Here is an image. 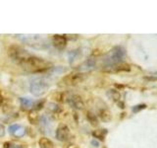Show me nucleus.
Listing matches in <instances>:
<instances>
[{"label":"nucleus","mask_w":157,"mask_h":148,"mask_svg":"<svg viewBox=\"0 0 157 148\" xmlns=\"http://www.w3.org/2000/svg\"><path fill=\"white\" fill-rule=\"evenodd\" d=\"M20 66L29 73H42L51 69L53 64L41 57L31 54Z\"/></svg>","instance_id":"f257e3e1"},{"label":"nucleus","mask_w":157,"mask_h":148,"mask_svg":"<svg viewBox=\"0 0 157 148\" xmlns=\"http://www.w3.org/2000/svg\"><path fill=\"white\" fill-rule=\"evenodd\" d=\"M16 36L22 43L33 49L43 51L49 47L47 39L41 37L40 35H16Z\"/></svg>","instance_id":"f03ea898"},{"label":"nucleus","mask_w":157,"mask_h":148,"mask_svg":"<svg viewBox=\"0 0 157 148\" xmlns=\"http://www.w3.org/2000/svg\"><path fill=\"white\" fill-rule=\"evenodd\" d=\"M49 87H50V83L44 77H34L29 83V91L36 97L42 96L43 94H45Z\"/></svg>","instance_id":"7ed1b4c3"},{"label":"nucleus","mask_w":157,"mask_h":148,"mask_svg":"<svg viewBox=\"0 0 157 148\" xmlns=\"http://www.w3.org/2000/svg\"><path fill=\"white\" fill-rule=\"evenodd\" d=\"M7 54L19 66L31 56V53L28 52L26 49L23 48L21 46H18V44H12V46H10L7 48Z\"/></svg>","instance_id":"20e7f679"},{"label":"nucleus","mask_w":157,"mask_h":148,"mask_svg":"<svg viewBox=\"0 0 157 148\" xmlns=\"http://www.w3.org/2000/svg\"><path fill=\"white\" fill-rule=\"evenodd\" d=\"M126 54V51L124 47H113L110 52L107 54L106 57L104 58V64L106 69L111 67L112 65H114L116 63L122 62V59L124 58Z\"/></svg>","instance_id":"39448f33"},{"label":"nucleus","mask_w":157,"mask_h":148,"mask_svg":"<svg viewBox=\"0 0 157 148\" xmlns=\"http://www.w3.org/2000/svg\"><path fill=\"white\" fill-rule=\"evenodd\" d=\"M86 79V74L82 72H73L65 75L61 80V83L65 86H76L82 83Z\"/></svg>","instance_id":"423d86ee"},{"label":"nucleus","mask_w":157,"mask_h":148,"mask_svg":"<svg viewBox=\"0 0 157 148\" xmlns=\"http://www.w3.org/2000/svg\"><path fill=\"white\" fill-rule=\"evenodd\" d=\"M55 136L58 140L66 142V141H69L72 138V133H71L70 128L68 127V125H64V123H60V125H58L57 130H56Z\"/></svg>","instance_id":"0eeeda50"},{"label":"nucleus","mask_w":157,"mask_h":148,"mask_svg":"<svg viewBox=\"0 0 157 148\" xmlns=\"http://www.w3.org/2000/svg\"><path fill=\"white\" fill-rule=\"evenodd\" d=\"M67 102L72 108L76 109V110H82L85 107V103H83L81 96L76 95V94H72L67 98Z\"/></svg>","instance_id":"6e6552de"},{"label":"nucleus","mask_w":157,"mask_h":148,"mask_svg":"<svg viewBox=\"0 0 157 148\" xmlns=\"http://www.w3.org/2000/svg\"><path fill=\"white\" fill-rule=\"evenodd\" d=\"M51 42L53 46L58 49H63L67 46V38L65 35H53Z\"/></svg>","instance_id":"1a4fd4ad"},{"label":"nucleus","mask_w":157,"mask_h":148,"mask_svg":"<svg viewBox=\"0 0 157 148\" xmlns=\"http://www.w3.org/2000/svg\"><path fill=\"white\" fill-rule=\"evenodd\" d=\"M107 71L110 72H115V73H120V72H129L131 70V65L126 62H119L116 63L114 65H112L111 67L106 69Z\"/></svg>","instance_id":"9d476101"},{"label":"nucleus","mask_w":157,"mask_h":148,"mask_svg":"<svg viewBox=\"0 0 157 148\" xmlns=\"http://www.w3.org/2000/svg\"><path fill=\"white\" fill-rule=\"evenodd\" d=\"M98 116H99V118L104 122H108L111 121L112 118V115L110 111H108L107 109H101V110H99V112H98Z\"/></svg>","instance_id":"9b49d317"},{"label":"nucleus","mask_w":157,"mask_h":148,"mask_svg":"<svg viewBox=\"0 0 157 148\" xmlns=\"http://www.w3.org/2000/svg\"><path fill=\"white\" fill-rule=\"evenodd\" d=\"M38 145L41 148H52L54 143L47 137H41L38 140Z\"/></svg>","instance_id":"f8f14e48"},{"label":"nucleus","mask_w":157,"mask_h":148,"mask_svg":"<svg viewBox=\"0 0 157 148\" xmlns=\"http://www.w3.org/2000/svg\"><path fill=\"white\" fill-rule=\"evenodd\" d=\"M28 118H29V122L32 123V125H36V123L38 122V121H39L37 112L34 111V110H32L31 112L29 113Z\"/></svg>","instance_id":"ddd939ff"},{"label":"nucleus","mask_w":157,"mask_h":148,"mask_svg":"<svg viewBox=\"0 0 157 148\" xmlns=\"http://www.w3.org/2000/svg\"><path fill=\"white\" fill-rule=\"evenodd\" d=\"M86 118L93 126H96L98 125V120H97L96 116L94 115V113H92L91 112H87L86 113Z\"/></svg>","instance_id":"4468645a"},{"label":"nucleus","mask_w":157,"mask_h":148,"mask_svg":"<svg viewBox=\"0 0 157 148\" xmlns=\"http://www.w3.org/2000/svg\"><path fill=\"white\" fill-rule=\"evenodd\" d=\"M51 99L53 101H55L57 103H62L64 101V94L62 92H54L52 95H51Z\"/></svg>","instance_id":"2eb2a0df"},{"label":"nucleus","mask_w":157,"mask_h":148,"mask_svg":"<svg viewBox=\"0 0 157 148\" xmlns=\"http://www.w3.org/2000/svg\"><path fill=\"white\" fill-rule=\"evenodd\" d=\"M108 95L111 97L112 100H114L116 102H119L120 99H121L120 93L118 92L117 90H114V89H112V90H109V92H108Z\"/></svg>","instance_id":"dca6fc26"},{"label":"nucleus","mask_w":157,"mask_h":148,"mask_svg":"<svg viewBox=\"0 0 157 148\" xmlns=\"http://www.w3.org/2000/svg\"><path fill=\"white\" fill-rule=\"evenodd\" d=\"M20 103L23 107H32L33 105V101L29 98H20Z\"/></svg>","instance_id":"f3484780"},{"label":"nucleus","mask_w":157,"mask_h":148,"mask_svg":"<svg viewBox=\"0 0 157 148\" xmlns=\"http://www.w3.org/2000/svg\"><path fill=\"white\" fill-rule=\"evenodd\" d=\"M106 130H95L92 132V135L94 136L95 138H98V139L100 140H104V137H105V134H106Z\"/></svg>","instance_id":"a211bd4d"},{"label":"nucleus","mask_w":157,"mask_h":148,"mask_svg":"<svg viewBox=\"0 0 157 148\" xmlns=\"http://www.w3.org/2000/svg\"><path fill=\"white\" fill-rule=\"evenodd\" d=\"M25 133H26V130H25V128L22 127V126H20L18 130L15 131V133H14L13 135H15L16 137H22V136L25 135Z\"/></svg>","instance_id":"6ab92c4d"},{"label":"nucleus","mask_w":157,"mask_h":148,"mask_svg":"<svg viewBox=\"0 0 157 148\" xmlns=\"http://www.w3.org/2000/svg\"><path fill=\"white\" fill-rule=\"evenodd\" d=\"M145 108H146L145 104H140V105H136V106H135L134 108H132V112L137 113V112H140L141 110H144V109H145Z\"/></svg>","instance_id":"aec40b11"},{"label":"nucleus","mask_w":157,"mask_h":148,"mask_svg":"<svg viewBox=\"0 0 157 148\" xmlns=\"http://www.w3.org/2000/svg\"><path fill=\"white\" fill-rule=\"evenodd\" d=\"M44 103H45V101H39L37 102L36 105H34V108H33V110L34 111H39L40 109H42V107L44 106Z\"/></svg>","instance_id":"412c9836"},{"label":"nucleus","mask_w":157,"mask_h":148,"mask_svg":"<svg viewBox=\"0 0 157 148\" xmlns=\"http://www.w3.org/2000/svg\"><path fill=\"white\" fill-rule=\"evenodd\" d=\"M19 127H20L19 125H10L9 128H8V130H9V132H10V134H14L15 131H16Z\"/></svg>","instance_id":"4be33fe9"},{"label":"nucleus","mask_w":157,"mask_h":148,"mask_svg":"<svg viewBox=\"0 0 157 148\" xmlns=\"http://www.w3.org/2000/svg\"><path fill=\"white\" fill-rule=\"evenodd\" d=\"M5 135V127L3 125L0 123V137H3Z\"/></svg>","instance_id":"5701e85b"},{"label":"nucleus","mask_w":157,"mask_h":148,"mask_svg":"<svg viewBox=\"0 0 157 148\" xmlns=\"http://www.w3.org/2000/svg\"><path fill=\"white\" fill-rule=\"evenodd\" d=\"M3 103H4V97L2 96V94L0 93V107L3 105Z\"/></svg>","instance_id":"b1692460"},{"label":"nucleus","mask_w":157,"mask_h":148,"mask_svg":"<svg viewBox=\"0 0 157 148\" xmlns=\"http://www.w3.org/2000/svg\"><path fill=\"white\" fill-rule=\"evenodd\" d=\"M67 148H80V147H78V146L75 145V144H70V145H68Z\"/></svg>","instance_id":"393cba45"},{"label":"nucleus","mask_w":157,"mask_h":148,"mask_svg":"<svg viewBox=\"0 0 157 148\" xmlns=\"http://www.w3.org/2000/svg\"><path fill=\"white\" fill-rule=\"evenodd\" d=\"M91 143H92L93 145H95V147H98V145H99V143L96 142V141H94V140H92V141H91Z\"/></svg>","instance_id":"a878e982"}]
</instances>
